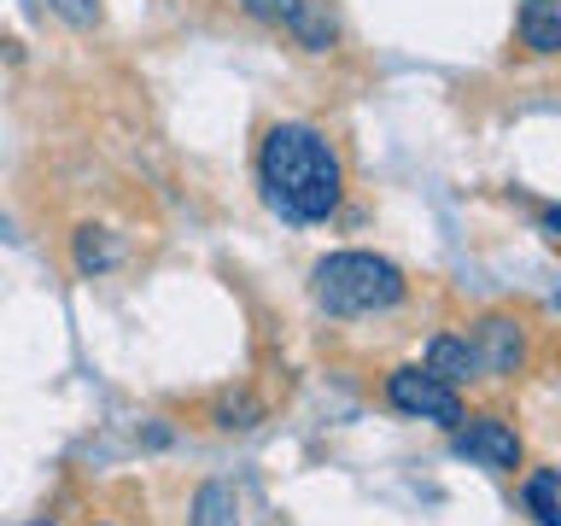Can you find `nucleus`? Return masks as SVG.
<instances>
[{
    "label": "nucleus",
    "instance_id": "1",
    "mask_svg": "<svg viewBox=\"0 0 561 526\" xmlns=\"http://www.w3.org/2000/svg\"><path fill=\"white\" fill-rule=\"evenodd\" d=\"M263 205L287 222H328L345 199V158L316 123H275L257 140Z\"/></svg>",
    "mask_w": 561,
    "mask_h": 526
},
{
    "label": "nucleus",
    "instance_id": "2",
    "mask_svg": "<svg viewBox=\"0 0 561 526\" xmlns=\"http://www.w3.org/2000/svg\"><path fill=\"white\" fill-rule=\"evenodd\" d=\"M310 293L328 316H380V310L403 305L410 281L380 252H328L310 270Z\"/></svg>",
    "mask_w": 561,
    "mask_h": 526
},
{
    "label": "nucleus",
    "instance_id": "3",
    "mask_svg": "<svg viewBox=\"0 0 561 526\" xmlns=\"http://www.w3.org/2000/svg\"><path fill=\"white\" fill-rule=\"evenodd\" d=\"M386 403L398 415H415V421H438V427H456L462 421V392L445 386L427 368H392L386 375Z\"/></svg>",
    "mask_w": 561,
    "mask_h": 526
},
{
    "label": "nucleus",
    "instance_id": "4",
    "mask_svg": "<svg viewBox=\"0 0 561 526\" xmlns=\"http://www.w3.org/2000/svg\"><path fill=\"white\" fill-rule=\"evenodd\" d=\"M450 445L456 456H468L473 468H491V473H515L520 468V433L508 427L503 415H462L450 427Z\"/></svg>",
    "mask_w": 561,
    "mask_h": 526
},
{
    "label": "nucleus",
    "instance_id": "5",
    "mask_svg": "<svg viewBox=\"0 0 561 526\" xmlns=\"http://www.w3.org/2000/svg\"><path fill=\"white\" fill-rule=\"evenodd\" d=\"M468 345H473L480 375H491V380H508V375H520V368H526V322H520V316H508V310L480 316Z\"/></svg>",
    "mask_w": 561,
    "mask_h": 526
},
{
    "label": "nucleus",
    "instance_id": "6",
    "mask_svg": "<svg viewBox=\"0 0 561 526\" xmlns=\"http://www.w3.org/2000/svg\"><path fill=\"white\" fill-rule=\"evenodd\" d=\"M427 375H438L445 386H456L462 392L468 380H480V363H473V345H468V333H433L427 340Z\"/></svg>",
    "mask_w": 561,
    "mask_h": 526
},
{
    "label": "nucleus",
    "instance_id": "7",
    "mask_svg": "<svg viewBox=\"0 0 561 526\" xmlns=\"http://www.w3.org/2000/svg\"><path fill=\"white\" fill-rule=\"evenodd\" d=\"M287 30H293V42L305 53H328L333 42H340V18H333L328 0H298L293 18H287Z\"/></svg>",
    "mask_w": 561,
    "mask_h": 526
},
{
    "label": "nucleus",
    "instance_id": "8",
    "mask_svg": "<svg viewBox=\"0 0 561 526\" xmlns=\"http://www.w3.org/2000/svg\"><path fill=\"white\" fill-rule=\"evenodd\" d=\"M520 47H533L538 59L561 53V0H520Z\"/></svg>",
    "mask_w": 561,
    "mask_h": 526
},
{
    "label": "nucleus",
    "instance_id": "9",
    "mask_svg": "<svg viewBox=\"0 0 561 526\" xmlns=\"http://www.w3.org/2000/svg\"><path fill=\"white\" fill-rule=\"evenodd\" d=\"M187 526H240V498H234V485L205 480L199 491H193Z\"/></svg>",
    "mask_w": 561,
    "mask_h": 526
},
{
    "label": "nucleus",
    "instance_id": "10",
    "mask_svg": "<svg viewBox=\"0 0 561 526\" xmlns=\"http://www.w3.org/2000/svg\"><path fill=\"white\" fill-rule=\"evenodd\" d=\"M520 498H526V508H533L538 526H561V473L556 468H533V473H526Z\"/></svg>",
    "mask_w": 561,
    "mask_h": 526
},
{
    "label": "nucleus",
    "instance_id": "11",
    "mask_svg": "<svg viewBox=\"0 0 561 526\" xmlns=\"http://www.w3.org/2000/svg\"><path fill=\"white\" fill-rule=\"evenodd\" d=\"M117 263V245L105 228H77V270L82 275H100V270H112Z\"/></svg>",
    "mask_w": 561,
    "mask_h": 526
},
{
    "label": "nucleus",
    "instance_id": "12",
    "mask_svg": "<svg viewBox=\"0 0 561 526\" xmlns=\"http://www.w3.org/2000/svg\"><path fill=\"white\" fill-rule=\"evenodd\" d=\"M257 421H263V403L257 398H222L217 403V427H257Z\"/></svg>",
    "mask_w": 561,
    "mask_h": 526
},
{
    "label": "nucleus",
    "instance_id": "13",
    "mask_svg": "<svg viewBox=\"0 0 561 526\" xmlns=\"http://www.w3.org/2000/svg\"><path fill=\"white\" fill-rule=\"evenodd\" d=\"M240 7H245V12H252V18H257V24H287V18H293V7H298V0H240Z\"/></svg>",
    "mask_w": 561,
    "mask_h": 526
},
{
    "label": "nucleus",
    "instance_id": "14",
    "mask_svg": "<svg viewBox=\"0 0 561 526\" xmlns=\"http://www.w3.org/2000/svg\"><path fill=\"white\" fill-rule=\"evenodd\" d=\"M53 12H59V18H70L77 30L100 24V0H53Z\"/></svg>",
    "mask_w": 561,
    "mask_h": 526
}]
</instances>
